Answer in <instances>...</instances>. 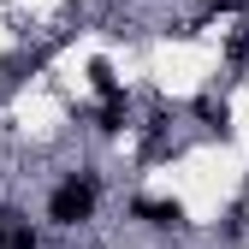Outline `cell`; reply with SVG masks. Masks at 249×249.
Here are the masks:
<instances>
[{"mask_svg": "<svg viewBox=\"0 0 249 249\" xmlns=\"http://www.w3.org/2000/svg\"><path fill=\"white\" fill-rule=\"evenodd\" d=\"M95 208H101V172L95 166H77V172H66L48 190V226H89L95 220Z\"/></svg>", "mask_w": 249, "mask_h": 249, "instance_id": "obj_1", "label": "cell"}, {"mask_svg": "<svg viewBox=\"0 0 249 249\" xmlns=\"http://www.w3.org/2000/svg\"><path fill=\"white\" fill-rule=\"evenodd\" d=\"M131 213H137L142 226H154V231H178L184 226V202H148V196H137Z\"/></svg>", "mask_w": 249, "mask_h": 249, "instance_id": "obj_2", "label": "cell"}, {"mask_svg": "<svg viewBox=\"0 0 249 249\" xmlns=\"http://www.w3.org/2000/svg\"><path fill=\"white\" fill-rule=\"evenodd\" d=\"M124 124H131V95H113V101H101V113H95V131H101V137H119Z\"/></svg>", "mask_w": 249, "mask_h": 249, "instance_id": "obj_3", "label": "cell"}, {"mask_svg": "<svg viewBox=\"0 0 249 249\" xmlns=\"http://www.w3.org/2000/svg\"><path fill=\"white\" fill-rule=\"evenodd\" d=\"M89 89H95L101 101H113V95H124V83L113 77V66H107V59H89Z\"/></svg>", "mask_w": 249, "mask_h": 249, "instance_id": "obj_4", "label": "cell"}, {"mask_svg": "<svg viewBox=\"0 0 249 249\" xmlns=\"http://www.w3.org/2000/svg\"><path fill=\"white\" fill-rule=\"evenodd\" d=\"M0 249H42V237L30 220H18V226H0Z\"/></svg>", "mask_w": 249, "mask_h": 249, "instance_id": "obj_5", "label": "cell"}, {"mask_svg": "<svg viewBox=\"0 0 249 249\" xmlns=\"http://www.w3.org/2000/svg\"><path fill=\"white\" fill-rule=\"evenodd\" d=\"M196 119H202V124H213V131H231V107H226V101H213V95H202V101H196Z\"/></svg>", "mask_w": 249, "mask_h": 249, "instance_id": "obj_6", "label": "cell"}, {"mask_svg": "<svg viewBox=\"0 0 249 249\" xmlns=\"http://www.w3.org/2000/svg\"><path fill=\"white\" fill-rule=\"evenodd\" d=\"M226 6H231V12H237V6H249V0H226Z\"/></svg>", "mask_w": 249, "mask_h": 249, "instance_id": "obj_7", "label": "cell"}, {"mask_svg": "<svg viewBox=\"0 0 249 249\" xmlns=\"http://www.w3.org/2000/svg\"><path fill=\"white\" fill-rule=\"evenodd\" d=\"M243 213H249V184H243Z\"/></svg>", "mask_w": 249, "mask_h": 249, "instance_id": "obj_8", "label": "cell"}]
</instances>
